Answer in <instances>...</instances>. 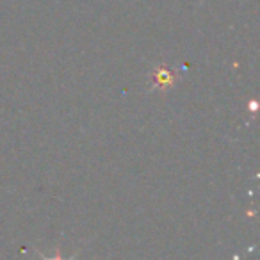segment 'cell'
<instances>
[{"mask_svg": "<svg viewBox=\"0 0 260 260\" xmlns=\"http://www.w3.org/2000/svg\"><path fill=\"white\" fill-rule=\"evenodd\" d=\"M177 82V75L171 70L164 68V66H157L153 70V86L159 89H168Z\"/></svg>", "mask_w": 260, "mask_h": 260, "instance_id": "obj_1", "label": "cell"}, {"mask_svg": "<svg viewBox=\"0 0 260 260\" xmlns=\"http://www.w3.org/2000/svg\"><path fill=\"white\" fill-rule=\"evenodd\" d=\"M38 255H40L43 260H75L77 253H75L73 256H70V258H62V256H61V251H59V249L55 251V255H54V256H47V255H43V253H40V251H38Z\"/></svg>", "mask_w": 260, "mask_h": 260, "instance_id": "obj_2", "label": "cell"}]
</instances>
